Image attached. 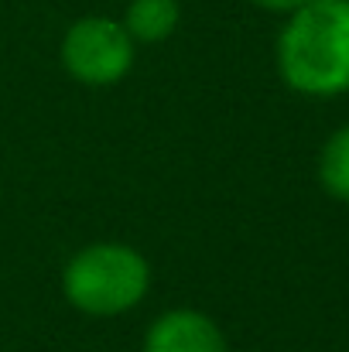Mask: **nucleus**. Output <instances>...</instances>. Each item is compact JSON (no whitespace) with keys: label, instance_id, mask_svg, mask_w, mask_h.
I'll use <instances>...</instances> for the list:
<instances>
[{"label":"nucleus","instance_id":"nucleus-1","mask_svg":"<svg viewBox=\"0 0 349 352\" xmlns=\"http://www.w3.org/2000/svg\"><path fill=\"white\" fill-rule=\"evenodd\" d=\"M277 72L305 96L349 89V0H308L277 34Z\"/></svg>","mask_w":349,"mask_h":352},{"label":"nucleus","instance_id":"nucleus-3","mask_svg":"<svg viewBox=\"0 0 349 352\" xmlns=\"http://www.w3.org/2000/svg\"><path fill=\"white\" fill-rule=\"evenodd\" d=\"M59 55H62V69L76 82L103 89V86H116L130 76L137 45L120 21L103 17V14H89V17H79L76 24H69V31L62 34Z\"/></svg>","mask_w":349,"mask_h":352},{"label":"nucleus","instance_id":"nucleus-7","mask_svg":"<svg viewBox=\"0 0 349 352\" xmlns=\"http://www.w3.org/2000/svg\"><path fill=\"white\" fill-rule=\"evenodd\" d=\"M250 3L260 7V10H271V14H291V10L305 7L308 0H250Z\"/></svg>","mask_w":349,"mask_h":352},{"label":"nucleus","instance_id":"nucleus-6","mask_svg":"<svg viewBox=\"0 0 349 352\" xmlns=\"http://www.w3.org/2000/svg\"><path fill=\"white\" fill-rule=\"evenodd\" d=\"M319 185L336 202H349V123L332 130L319 154Z\"/></svg>","mask_w":349,"mask_h":352},{"label":"nucleus","instance_id":"nucleus-5","mask_svg":"<svg viewBox=\"0 0 349 352\" xmlns=\"http://www.w3.org/2000/svg\"><path fill=\"white\" fill-rule=\"evenodd\" d=\"M182 21L178 0H130L120 24L134 38V45H161L175 34Z\"/></svg>","mask_w":349,"mask_h":352},{"label":"nucleus","instance_id":"nucleus-2","mask_svg":"<svg viewBox=\"0 0 349 352\" xmlns=\"http://www.w3.org/2000/svg\"><path fill=\"white\" fill-rule=\"evenodd\" d=\"M151 291V263L127 243H89L62 270L65 301L89 318H116Z\"/></svg>","mask_w":349,"mask_h":352},{"label":"nucleus","instance_id":"nucleus-4","mask_svg":"<svg viewBox=\"0 0 349 352\" xmlns=\"http://www.w3.org/2000/svg\"><path fill=\"white\" fill-rule=\"evenodd\" d=\"M144 352H226V336L206 311L171 308L144 332Z\"/></svg>","mask_w":349,"mask_h":352}]
</instances>
